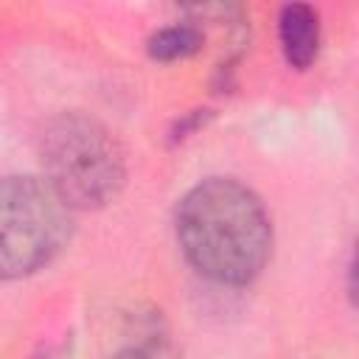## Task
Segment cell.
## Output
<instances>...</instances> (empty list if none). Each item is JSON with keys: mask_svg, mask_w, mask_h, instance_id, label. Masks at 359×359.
<instances>
[{"mask_svg": "<svg viewBox=\"0 0 359 359\" xmlns=\"http://www.w3.org/2000/svg\"><path fill=\"white\" fill-rule=\"evenodd\" d=\"M177 241L196 272L222 286H244L269 258L272 222L244 182L208 177L177 205Z\"/></svg>", "mask_w": 359, "mask_h": 359, "instance_id": "cell-1", "label": "cell"}, {"mask_svg": "<svg viewBox=\"0 0 359 359\" xmlns=\"http://www.w3.org/2000/svg\"><path fill=\"white\" fill-rule=\"evenodd\" d=\"M45 182L70 210L109 205L126 180L123 151L115 135L84 112H62L42 132Z\"/></svg>", "mask_w": 359, "mask_h": 359, "instance_id": "cell-2", "label": "cell"}, {"mask_svg": "<svg viewBox=\"0 0 359 359\" xmlns=\"http://www.w3.org/2000/svg\"><path fill=\"white\" fill-rule=\"evenodd\" d=\"M70 230V208L45 180L0 177V278H25L50 264Z\"/></svg>", "mask_w": 359, "mask_h": 359, "instance_id": "cell-3", "label": "cell"}, {"mask_svg": "<svg viewBox=\"0 0 359 359\" xmlns=\"http://www.w3.org/2000/svg\"><path fill=\"white\" fill-rule=\"evenodd\" d=\"M278 39H280V50L283 59L297 67L306 70L320 50V17L311 6L306 3H289L280 8L278 17Z\"/></svg>", "mask_w": 359, "mask_h": 359, "instance_id": "cell-4", "label": "cell"}, {"mask_svg": "<svg viewBox=\"0 0 359 359\" xmlns=\"http://www.w3.org/2000/svg\"><path fill=\"white\" fill-rule=\"evenodd\" d=\"M205 45V34L194 22H177L168 28H160L149 39V56L157 62H177L199 53Z\"/></svg>", "mask_w": 359, "mask_h": 359, "instance_id": "cell-5", "label": "cell"}, {"mask_svg": "<svg viewBox=\"0 0 359 359\" xmlns=\"http://www.w3.org/2000/svg\"><path fill=\"white\" fill-rule=\"evenodd\" d=\"M109 359H174V345L165 337V331L149 325V328H143L137 342L123 345Z\"/></svg>", "mask_w": 359, "mask_h": 359, "instance_id": "cell-6", "label": "cell"}, {"mask_svg": "<svg viewBox=\"0 0 359 359\" xmlns=\"http://www.w3.org/2000/svg\"><path fill=\"white\" fill-rule=\"evenodd\" d=\"M205 118H208V109H194L182 123H177V129H174V137H171V140H182V137H188V132H191V129H196L199 123H205Z\"/></svg>", "mask_w": 359, "mask_h": 359, "instance_id": "cell-7", "label": "cell"}, {"mask_svg": "<svg viewBox=\"0 0 359 359\" xmlns=\"http://www.w3.org/2000/svg\"><path fill=\"white\" fill-rule=\"evenodd\" d=\"M348 275H351V278H353V258H351V261H348ZM348 294H351V297H353V283H348Z\"/></svg>", "mask_w": 359, "mask_h": 359, "instance_id": "cell-8", "label": "cell"}]
</instances>
